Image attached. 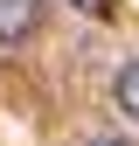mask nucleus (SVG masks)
<instances>
[{
	"label": "nucleus",
	"instance_id": "3",
	"mask_svg": "<svg viewBox=\"0 0 139 146\" xmlns=\"http://www.w3.org/2000/svg\"><path fill=\"white\" fill-rule=\"evenodd\" d=\"M70 7H83V14H111V0H70Z\"/></svg>",
	"mask_w": 139,
	"mask_h": 146
},
{
	"label": "nucleus",
	"instance_id": "1",
	"mask_svg": "<svg viewBox=\"0 0 139 146\" xmlns=\"http://www.w3.org/2000/svg\"><path fill=\"white\" fill-rule=\"evenodd\" d=\"M35 21H42V0H0V49H14V42H28Z\"/></svg>",
	"mask_w": 139,
	"mask_h": 146
},
{
	"label": "nucleus",
	"instance_id": "2",
	"mask_svg": "<svg viewBox=\"0 0 139 146\" xmlns=\"http://www.w3.org/2000/svg\"><path fill=\"white\" fill-rule=\"evenodd\" d=\"M111 98H118V111H125V118L139 125V63H125V70H118V84H111Z\"/></svg>",
	"mask_w": 139,
	"mask_h": 146
},
{
	"label": "nucleus",
	"instance_id": "4",
	"mask_svg": "<svg viewBox=\"0 0 139 146\" xmlns=\"http://www.w3.org/2000/svg\"><path fill=\"white\" fill-rule=\"evenodd\" d=\"M91 146H125V139H118V132H97V139H91Z\"/></svg>",
	"mask_w": 139,
	"mask_h": 146
}]
</instances>
